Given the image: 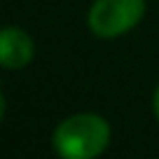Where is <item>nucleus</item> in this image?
<instances>
[{"mask_svg": "<svg viewBox=\"0 0 159 159\" xmlns=\"http://www.w3.org/2000/svg\"><path fill=\"white\" fill-rule=\"evenodd\" d=\"M35 47L26 30L16 26H7L0 33V61L7 70H19L33 61Z\"/></svg>", "mask_w": 159, "mask_h": 159, "instance_id": "obj_3", "label": "nucleus"}, {"mask_svg": "<svg viewBox=\"0 0 159 159\" xmlns=\"http://www.w3.org/2000/svg\"><path fill=\"white\" fill-rule=\"evenodd\" d=\"M145 0H96L89 10L87 24L98 38L124 35L143 19Z\"/></svg>", "mask_w": 159, "mask_h": 159, "instance_id": "obj_2", "label": "nucleus"}, {"mask_svg": "<svg viewBox=\"0 0 159 159\" xmlns=\"http://www.w3.org/2000/svg\"><path fill=\"white\" fill-rule=\"evenodd\" d=\"M152 108H154V115H157V119H159V87H157V91H154V98H152Z\"/></svg>", "mask_w": 159, "mask_h": 159, "instance_id": "obj_4", "label": "nucleus"}, {"mask_svg": "<svg viewBox=\"0 0 159 159\" xmlns=\"http://www.w3.org/2000/svg\"><path fill=\"white\" fill-rule=\"evenodd\" d=\"M52 140L63 159H94L108 148L110 126L98 115H73L54 129Z\"/></svg>", "mask_w": 159, "mask_h": 159, "instance_id": "obj_1", "label": "nucleus"}]
</instances>
